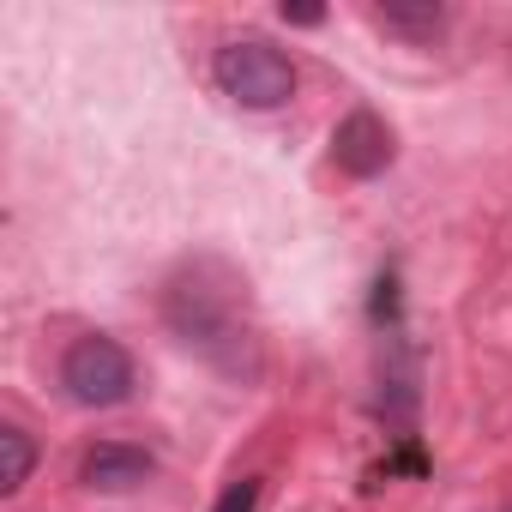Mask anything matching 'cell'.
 Masks as SVG:
<instances>
[{"label": "cell", "instance_id": "obj_7", "mask_svg": "<svg viewBox=\"0 0 512 512\" xmlns=\"http://www.w3.org/2000/svg\"><path fill=\"white\" fill-rule=\"evenodd\" d=\"M37 470V446L25 428H0V494H19Z\"/></svg>", "mask_w": 512, "mask_h": 512}, {"label": "cell", "instance_id": "obj_5", "mask_svg": "<svg viewBox=\"0 0 512 512\" xmlns=\"http://www.w3.org/2000/svg\"><path fill=\"white\" fill-rule=\"evenodd\" d=\"M151 476H157V458L133 440H97L79 458V488H91V494H127Z\"/></svg>", "mask_w": 512, "mask_h": 512}, {"label": "cell", "instance_id": "obj_3", "mask_svg": "<svg viewBox=\"0 0 512 512\" xmlns=\"http://www.w3.org/2000/svg\"><path fill=\"white\" fill-rule=\"evenodd\" d=\"M61 386H67V398L85 404V410H115V404L133 398L139 368H133V356H127L115 338L85 332V338H73L67 356H61Z\"/></svg>", "mask_w": 512, "mask_h": 512}, {"label": "cell", "instance_id": "obj_4", "mask_svg": "<svg viewBox=\"0 0 512 512\" xmlns=\"http://www.w3.org/2000/svg\"><path fill=\"white\" fill-rule=\"evenodd\" d=\"M398 157V145H392V127L374 115V109H356V115H344L338 121V133H332V163L344 169V175H356V181H374L386 163Z\"/></svg>", "mask_w": 512, "mask_h": 512}, {"label": "cell", "instance_id": "obj_8", "mask_svg": "<svg viewBox=\"0 0 512 512\" xmlns=\"http://www.w3.org/2000/svg\"><path fill=\"white\" fill-rule=\"evenodd\" d=\"M253 506H260V482H253V476L229 482V488H223V500H217V512H253Z\"/></svg>", "mask_w": 512, "mask_h": 512}, {"label": "cell", "instance_id": "obj_9", "mask_svg": "<svg viewBox=\"0 0 512 512\" xmlns=\"http://www.w3.org/2000/svg\"><path fill=\"white\" fill-rule=\"evenodd\" d=\"M278 19H284V25H320L326 13H320V7H278Z\"/></svg>", "mask_w": 512, "mask_h": 512}, {"label": "cell", "instance_id": "obj_1", "mask_svg": "<svg viewBox=\"0 0 512 512\" xmlns=\"http://www.w3.org/2000/svg\"><path fill=\"white\" fill-rule=\"evenodd\" d=\"M211 266H193L175 290H169V326L181 332L187 350H199L211 368L223 374H253V326L241 320V284L223 272V284H205Z\"/></svg>", "mask_w": 512, "mask_h": 512}, {"label": "cell", "instance_id": "obj_6", "mask_svg": "<svg viewBox=\"0 0 512 512\" xmlns=\"http://www.w3.org/2000/svg\"><path fill=\"white\" fill-rule=\"evenodd\" d=\"M368 19L398 37H434L446 25V7H434V0H386V7H368Z\"/></svg>", "mask_w": 512, "mask_h": 512}, {"label": "cell", "instance_id": "obj_2", "mask_svg": "<svg viewBox=\"0 0 512 512\" xmlns=\"http://www.w3.org/2000/svg\"><path fill=\"white\" fill-rule=\"evenodd\" d=\"M211 79H217V91L235 109H253V115L284 109L296 97V67L266 37H235V43H223L217 61H211Z\"/></svg>", "mask_w": 512, "mask_h": 512}]
</instances>
